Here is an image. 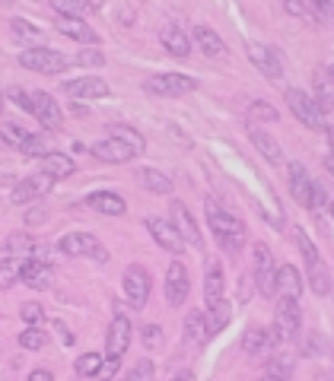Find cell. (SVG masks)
<instances>
[{"label": "cell", "mask_w": 334, "mask_h": 381, "mask_svg": "<svg viewBox=\"0 0 334 381\" xmlns=\"http://www.w3.org/2000/svg\"><path fill=\"white\" fill-rule=\"evenodd\" d=\"M144 90L150 96H185V92L198 90V80L185 74H160V76H150L144 83Z\"/></svg>", "instance_id": "8992f818"}, {"label": "cell", "mask_w": 334, "mask_h": 381, "mask_svg": "<svg viewBox=\"0 0 334 381\" xmlns=\"http://www.w3.org/2000/svg\"><path fill=\"white\" fill-rule=\"evenodd\" d=\"M325 165H328V172H331V175H334V150H331V156H328V159H325Z\"/></svg>", "instance_id": "9f6ffc18"}, {"label": "cell", "mask_w": 334, "mask_h": 381, "mask_svg": "<svg viewBox=\"0 0 334 381\" xmlns=\"http://www.w3.org/2000/svg\"><path fill=\"white\" fill-rule=\"evenodd\" d=\"M140 340H144L147 350H160V344H162V330L156 328V324H144V330H140Z\"/></svg>", "instance_id": "ee69618b"}, {"label": "cell", "mask_w": 334, "mask_h": 381, "mask_svg": "<svg viewBox=\"0 0 334 381\" xmlns=\"http://www.w3.org/2000/svg\"><path fill=\"white\" fill-rule=\"evenodd\" d=\"M86 7H96V10H99V7H102V0H86Z\"/></svg>", "instance_id": "680465c9"}, {"label": "cell", "mask_w": 334, "mask_h": 381, "mask_svg": "<svg viewBox=\"0 0 334 381\" xmlns=\"http://www.w3.org/2000/svg\"><path fill=\"white\" fill-rule=\"evenodd\" d=\"M76 375L80 378H96L99 375V369H102V356L99 353H83V356L76 359Z\"/></svg>", "instance_id": "d590c367"}, {"label": "cell", "mask_w": 334, "mask_h": 381, "mask_svg": "<svg viewBox=\"0 0 334 381\" xmlns=\"http://www.w3.org/2000/svg\"><path fill=\"white\" fill-rule=\"evenodd\" d=\"M251 143H255V150H258L261 156L267 159V162H274V165H281V162H283L281 143L274 140L271 134H265V130H258V127H251Z\"/></svg>", "instance_id": "83f0119b"}, {"label": "cell", "mask_w": 334, "mask_h": 381, "mask_svg": "<svg viewBox=\"0 0 334 381\" xmlns=\"http://www.w3.org/2000/svg\"><path fill=\"white\" fill-rule=\"evenodd\" d=\"M328 80L334 83V64H328Z\"/></svg>", "instance_id": "91938a15"}, {"label": "cell", "mask_w": 334, "mask_h": 381, "mask_svg": "<svg viewBox=\"0 0 334 381\" xmlns=\"http://www.w3.org/2000/svg\"><path fill=\"white\" fill-rule=\"evenodd\" d=\"M274 273H277V264H274L271 248L255 245V283H258L261 296H274Z\"/></svg>", "instance_id": "9a60e30c"}, {"label": "cell", "mask_w": 334, "mask_h": 381, "mask_svg": "<svg viewBox=\"0 0 334 381\" xmlns=\"http://www.w3.org/2000/svg\"><path fill=\"white\" fill-rule=\"evenodd\" d=\"M29 381H54V375L48 369H35V372H29Z\"/></svg>", "instance_id": "f5cc1de1"}, {"label": "cell", "mask_w": 334, "mask_h": 381, "mask_svg": "<svg viewBox=\"0 0 334 381\" xmlns=\"http://www.w3.org/2000/svg\"><path fill=\"white\" fill-rule=\"evenodd\" d=\"M70 99H106L108 92V83L102 76H80V80H67L64 83V90Z\"/></svg>", "instance_id": "e0dca14e"}, {"label": "cell", "mask_w": 334, "mask_h": 381, "mask_svg": "<svg viewBox=\"0 0 334 381\" xmlns=\"http://www.w3.org/2000/svg\"><path fill=\"white\" fill-rule=\"evenodd\" d=\"M90 153L99 162H112V165H122V162H131V159L137 156V150L131 146V143H124L122 137H112L108 134L106 140H99V143H92L90 146Z\"/></svg>", "instance_id": "9c48e42d"}, {"label": "cell", "mask_w": 334, "mask_h": 381, "mask_svg": "<svg viewBox=\"0 0 334 381\" xmlns=\"http://www.w3.org/2000/svg\"><path fill=\"white\" fill-rule=\"evenodd\" d=\"M144 223H147V229H150V235L160 242L166 251H172V254H182L185 251V239L175 232L172 223H166V219H160V217H147Z\"/></svg>", "instance_id": "ac0fdd59"}, {"label": "cell", "mask_w": 334, "mask_h": 381, "mask_svg": "<svg viewBox=\"0 0 334 381\" xmlns=\"http://www.w3.org/2000/svg\"><path fill=\"white\" fill-rule=\"evenodd\" d=\"M137 178H140V185H144L150 194H172V181L162 172H156V169H140Z\"/></svg>", "instance_id": "1f68e13d"}, {"label": "cell", "mask_w": 334, "mask_h": 381, "mask_svg": "<svg viewBox=\"0 0 334 381\" xmlns=\"http://www.w3.org/2000/svg\"><path fill=\"white\" fill-rule=\"evenodd\" d=\"M45 344H48V334L38 330V324H29V328L19 334V346H23V350H42Z\"/></svg>", "instance_id": "74e56055"}, {"label": "cell", "mask_w": 334, "mask_h": 381, "mask_svg": "<svg viewBox=\"0 0 334 381\" xmlns=\"http://www.w3.org/2000/svg\"><path fill=\"white\" fill-rule=\"evenodd\" d=\"M325 134H328V140H331V150H334V127L325 124Z\"/></svg>", "instance_id": "6f0895ef"}, {"label": "cell", "mask_w": 334, "mask_h": 381, "mask_svg": "<svg viewBox=\"0 0 334 381\" xmlns=\"http://www.w3.org/2000/svg\"><path fill=\"white\" fill-rule=\"evenodd\" d=\"M51 185H54V178L48 172H42L38 169L35 175H29V178H23L19 185L13 187V203H32V201H38V197H45L48 191H51Z\"/></svg>", "instance_id": "4fadbf2b"}, {"label": "cell", "mask_w": 334, "mask_h": 381, "mask_svg": "<svg viewBox=\"0 0 334 381\" xmlns=\"http://www.w3.org/2000/svg\"><path fill=\"white\" fill-rule=\"evenodd\" d=\"M26 112H29L32 118H38V124L45 127V130H58V127L64 124L61 108H58V102H54L48 92H29V99H26Z\"/></svg>", "instance_id": "52a82bcc"}, {"label": "cell", "mask_w": 334, "mask_h": 381, "mask_svg": "<svg viewBox=\"0 0 334 381\" xmlns=\"http://www.w3.org/2000/svg\"><path fill=\"white\" fill-rule=\"evenodd\" d=\"M274 292H277L281 299L299 302V296H303V277H299V270L293 267V264L277 267V273H274Z\"/></svg>", "instance_id": "d6986e66"}, {"label": "cell", "mask_w": 334, "mask_h": 381, "mask_svg": "<svg viewBox=\"0 0 334 381\" xmlns=\"http://www.w3.org/2000/svg\"><path fill=\"white\" fill-rule=\"evenodd\" d=\"M19 153H26V156H42V153H48V150H45V140H42V137L26 134V140L19 143Z\"/></svg>", "instance_id": "f6af8a7d"}, {"label": "cell", "mask_w": 334, "mask_h": 381, "mask_svg": "<svg viewBox=\"0 0 334 381\" xmlns=\"http://www.w3.org/2000/svg\"><path fill=\"white\" fill-rule=\"evenodd\" d=\"M182 337L191 346H204L207 340H210V328H207L204 312H188V318H185V324H182Z\"/></svg>", "instance_id": "603a6c76"}, {"label": "cell", "mask_w": 334, "mask_h": 381, "mask_svg": "<svg viewBox=\"0 0 334 381\" xmlns=\"http://www.w3.org/2000/svg\"><path fill=\"white\" fill-rule=\"evenodd\" d=\"M106 346H108V356H115V359H122L124 350L131 346V321L124 318V314H115V318H112Z\"/></svg>", "instance_id": "44dd1931"}, {"label": "cell", "mask_w": 334, "mask_h": 381, "mask_svg": "<svg viewBox=\"0 0 334 381\" xmlns=\"http://www.w3.org/2000/svg\"><path fill=\"white\" fill-rule=\"evenodd\" d=\"M108 134H112V137H122L124 143H131V146L137 150V156L147 150L144 134H140V130H134V127H128V124H112V127H108Z\"/></svg>", "instance_id": "836d02e7"}, {"label": "cell", "mask_w": 334, "mask_h": 381, "mask_svg": "<svg viewBox=\"0 0 334 381\" xmlns=\"http://www.w3.org/2000/svg\"><path fill=\"white\" fill-rule=\"evenodd\" d=\"M118 366H122V359L108 356V362H106V359H102V369H99V375H108V378H115V375H118Z\"/></svg>", "instance_id": "816d5d0a"}, {"label": "cell", "mask_w": 334, "mask_h": 381, "mask_svg": "<svg viewBox=\"0 0 334 381\" xmlns=\"http://www.w3.org/2000/svg\"><path fill=\"white\" fill-rule=\"evenodd\" d=\"M287 175H290V194H293V201H297L299 207L319 210L322 203H325L322 187L309 178V172H306L303 162H290V165H287Z\"/></svg>", "instance_id": "7a4b0ae2"}, {"label": "cell", "mask_w": 334, "mask_h": 381, "mask_svg": "<svg viewBox=\"0 0 334 381\" xmlns=\"http://www.w3.org/2000/svg\"><path fill=\"white\" fill-rule=\"evenodd\" d=\"M19 67L26 70H35V74H45V76H58L67 70V58L61 51H51V48H29V51L19 54Z\"/></svg>", "instance_id": "5b68a950"}, {"label": "cell", "mask_w": 334, "mask_h": 381, "mask_svg": "<svg viewBox=\"0 0 334 381\" xmlns=\"http://www.w3.org/2000/svg\"><path fill=\"white\" fill-rule=\"evenodd\" d=\"M223 299V267L220 261H207L204 267V302L210 305V302Z\"/></svg>", "instance_id": "4316f807"}, {"label": "cell", "mask_w": 334, "mask_h": 381, "mask_svg": "<svg viewBox=\"0 0 334 381\" xmlns=\"http://www.w3.org/2000/svg\"><path fill=\"white\" fill-rule=\"evenodd\" d=\"M86 207H92V210H99V213H106V217H122L124 210V201L115 191H96V194H90L86 197Z\"/></svg>", "instance_id": "484cf974"}, {"label": "cell", "mask_w": 334, "mask_h": 381, "mask_svg": "<svg viewBox=\"0 0 334 381\" xmlns=\"http://www.w3.org/2000/svg\"><path fill=\"white\" fill-rule=\"evenodd\" d=\"M281 344L277 340V334L274 330H265V328H249L242 337V350L249 353V356L261 359V356H271V350Z\"/></svg>", "instance_id": "ffe728a7"}, {"label": "cell", "mask_w": 334, "mask_h": 381, "mask_svg": "<svg viewBox=\"0 0 334 381\" xmlns=\"http://www.w3.org/2000/svg\"><path fill=\"white\" fill-rule=\"evenodd\" d=\"M331 217H334V203H331Z\"/></svg>", "instance_id": "6125c7cd"}, {"label": "cell", "mask_w": 334, "mask_h": 381, "mask_svg": "<svg viewBox=\"0 0 334 381\" xmlns=\"http://www.w3.org/2000/svg\"><path fill=\"white\" fill-rule=\"evenodd\" d=\"M299 321H303V314H299V302L297 299H281L277 302V312H274V334L281 344L293 340L299 334Z\"/></svg>", "instance_id": "ba28073f"}, {"label": "cell", "mask_w": 334, "mask_h": 381, "mask_svg": "<svg viewBox=\"0 0 334 381\" xmlns=\"http://www.w3.org/2000/svg\"><path fill=\"white\" fill-rule=\"evenodd\" d=\"M19 280H23L29 289H48V286L54 283V270L48 261H42V257H32V261L19 264Z\"/></svg>", "instance_id": "2e32d148"}, {"label": "cell", "mask_w": 334, "mask_h": 381, "mask_svg": "<svg viewBox=\"0 0 334 381\" xmlns=\"http://www.w3.org/2000/svg\"><path fill=\"white\" fill-rule=\"evenodd\" d=\"M19 318H23L26 324H42V321H45V312H42L38 302H26V305L19 308Z\"/></svg>", "instance_id": "bcb514c9"}, {"label": "cell", "mask_w": 334, "mask_h": 381, "mask_svg": "<svg viewBox=\"0 0 334 381\" xmlns=\"http://www.w3.org/2000/svg\"><path fill=\"white\" fill-rule=\"evenodd\" d=\"M160 42L172 58H188L191 48H194V42H191V38L185 35V29H178V26H166V29L160 32Z\"/></svg>", "instance_id": "7402d4cb"}, {"label": "cell", "mask_w": 334, "mask_h": 381, "mask_svg": "<svg viewBox=\"0 0 334 381\" xmlns=\"http://www.w3.org/2000/svg\"><path fill=\"white\" fill-rule=\"evenodd\" d=\"M153 375H156L153 362H147V359H144V362H137V366L131 369V372H128V378H131V381H150Z\"/></svg>", "instance_id": "c3c4849f"}, {"label": "cell", "mask_w": 334, "mask_h": 381, "mask_svg": "<svg viewBox=\"0 0 334 381\" xmlns=\"http://www.w3.org/2000/svg\"><path fill=\"white\" fill-rule=\"evenodd\" d=\"M293 366H297V362L290 356H274L265 366V378L267 381H287V378H293Z\"/></svg>", "instance_id": "d6a6232c"}, {"label": "cell", "mask_w": 334, "mask_h": 381, "mask_svg": "<svg viewBox=\"0 0 334 381\" xmlns=\"http://www.w3.org/2000/svg\"><path fill=\"white\" fill-rule=\"evenodd\" d=\"M10 29H13L16 42H26V45H32V42H42V29H38V26H32V23H26V19H19V16L10 23Z\"/></svg>", "instance_id": "e575fe53"}, {"label": "cell", "mask_w": 334, "mask_h": 381, "mask_svg": "<svg viewBox=\"0 0 334 381\" xmlns=\"http://www.w3.org/2000/svg\"><path fill=\"white\" fill-rule=\"evenodd\" d=\"M45 217H48L45 210H32L29 217H26V223H29V226H38V223H45Z\"/></svg>", "instance_id": "db71d44e"}, {"label": "cell", "mask_w": 334, "mask_h": 381, "mask_svg": "<svg viewBox=\"0 0 334 381\" xmlns=\"http://www.w3.org/2000/svg\"><path fill=\"white\" fill-rule=\"evenodd\" d=\"M315 102L322 105V112H331V108H334V90L319 86V92H315Z\"/></svg>", "instance_id": "681fc988"}, {"label": "cell", "mask_w": 334, "mask_h": 381, "mask_svg": "<svg viewBox=\"0 0 334 381\" xmlns=\"http://www.w3.org/2000/svg\"><path fill=\"white\" fill-rule=\"evenodd\" d=\"M76 64H80V67H102V64H106V58H102L96 48H83V51L76 54Z\"/></svg>", "instance_id": "7dc6e473"}, {"label": "cell", "mask_w": 334, "mask_h": 381, "mask_svg": "<svg viewBox=\"0 0 334 381\" xmlns=\"http://www.w3.org/2000/svg\"><path fill=\"white\" fill-rule=\"evenodd\" d=\"M0 108H3V92H0Z\"/></svg>", "instance_id": "94428289"}, {"label": "cell", "mask_w": 334, "mask_h": 381, "mask_svg": "<svg viewBox=\"0 0 334 381\" xmlns=\"http://www.w3.org/2000/svg\"><path fill=\"white\" fill-rule=\"evenodd\" d=\"M19 283V264L16 261H0V289H13Z\"/></svg>", "instance_id": "ab89813d"}, {"label": "cell", "mask_w": 334, "mask_h": 381, "mask_svg": "<svg viewBox=\"0 0 334 381\" xmlns=\"http://www.w3.org/2000/svg\"><path fill=\"white\" fill-rule=\"evenodd\" d=\"M306 270H309V286H312V292L315 296H331V273H328V267H325V261H312V264H306Z\"/></svg>", "instance_id": "4dcf8cb0"}, {"label": "cell", "mask_w": 334, "mask_h": 381, "mask_svg": "<svg viewBox=\"0 0 334 381\" xmlns=\"http://www.w3.org/2000/svg\"><path fill=\"white\" fill-rule=\"evenodd\" d=\"M0 140H7V146H16V150H19V143L26 140V130L23 127H16V124H3L0 127Z\"/></svg>", "instance_id": "7bdbcfd3"}, {"label": "cell", "mask_w": 334, "mask_h": 381, "mask_svg": "<svg viewBox=\"0 0 334 381\" xmlns=\"http://www.w3.org/2000/svg\"><path fill=\"white\" fill-rule=\"evenodd\" d=\"M58 32H64V35L74 38V42H83V45H96V42H99V35H96L80 16H61V19H58Z\"/></svg>", "instance_id": "cb8c5ba5"}, {"label": "cell", "mask_w": 334, "mask_h": 381, "mask_svg": "<svg viewBox=\"0 0 334 381\" xmlns=\"http://www.w3.org/2000/svg\"><path fill=\"white\" fill-rule=\"evenodd\" d=\"M194 45L201 48V51L207 54V58H213V60H220V58H226V42H223L220 35H217V32L213 29H207V26H198V29H194Z\"/></svg>", "instance_id": "d4e9b609"}, {"label": "cell", "mask_w": 334, "mask_h": 381, "mask_svg": "<svg viewBox=\"0 0 334 381\" xmlns=\"http://www.w3.org/2000/svg\"><path fill=\"white\" fill-rule=\"evenodd\" d=\"M283 96H287V105H290V112H293V118H299V124L312 127V130H325V112H322V105L315 102L312 92L293 86V90H287Z\"/></svg>", "instance_id": "3957f363"}, {"label": "cell", "mask_w": 334, "mask_h": 381, "mask_svg": "<svg viewBox=\"0 0 334 381\" xmlns=\"http://www.w3.org/2000/svg\"><path fill=\"white\" fill-rule=\"evenodd\" d=\"M249 118H251V121H265V124H271V121H277L281 115H277V108H274L271 102H251Z\"/></svg>", "instance_id": "60d3db41"}, {"label": "cell", "mask_w": 334, "mask_h": 381, "mask_svg": "<svg viewBox=\"0 0 334 381\" xmlns=\"http://www.w3.org/2000/svg\"><path fill=\"white\" fill-rule=\"evenodd\" d=\"M172 226H175V232L185 239V245H191V248H204V239H201V229H198V223H194V217H191V210L185 207L182 201H172Z\"/></svg>", "instance_id": "5bb4252c"}, {"label": "cell", "mask_w": 334, "mask_h": 381, "mask_svg": "<svg viewBox=\"0 0 334 381\" xmlns=\"http://www.w3.org/2000/svg\"><path fill=\"white\" fill-rule=\"evenodd\" d=\"M188 289H191V280H188V267L182 261H172L166 267V299L172 308L185 305L188 299Z\"/></svg>", "instance_id": "7c38bea8"}, {"label": "cell", "mask_w": 334, "mask_h": 381, "mask_svg": "<svg viewBox=\"0 0 334 381\" xmlns=\"http://www.w3.org/2000/svg\"><path fill=\"white\" fill-rule=\"evenodd\" d=\"M32 248H35V242H32V235H26V232H13V235H7V242H3V251L7 254H32Z\"/></svg>", "instance_id": "8d00e7d4"}, {"label": "cell", "mask_w": 334, "mask_h": 381, "mask_svg": "<svg viewBox=\"0 0 334 381\" xmlns=\"http://www.w3.org/2000/svg\"><path fill=\"white\" fill-rule=\"evenodd\" d=\"M204 217H207V226H210V235L217 239V245L223 248L226 254H239L245 248V226L242 219H235L233 213L220 207V203L207 197L204 201Z\"/></svg>", "instance_id": "6da1fadb"}, {"label": "cell", "mask_w": 334, "mask_h": 381, "mask_svg": "<svg viewBox=\"0 0 334 381\" xmlns=\"http://www.w3.org/2000/svg\"><path fill=\"white\" fill-rule=\"evenodd\" d=\"M42 172H48L54 181L70 178L74 175V159L64 156V153H42Z\"/></svg>", "instance_id": "f1b7e54d"}, {"label": "cell", "mask_w": 334, "mask_h": 381, "mask_svg": "<svg viewBox=\"0 0 334 381\" xmlns=\"http://www.w3.org/2000/svg\"><path fill=\"white\" fill-rule=\"evenodd\" d=\"M124 296H128V302L137 312L147 305V299H150V273H147L144 267L131 264V267L124 270Z\"/></svg>", "instance_id": "8fae6325"}, {"label": "cell", "mask_w": 334, "mask_h": 381, "mask_svg": "<svg viewBox=\"0 0 334 381\" xmlns=\"http://www.w3.org/2000/svg\"><path fill=\"white\" fill-rule=\"evenodd\" d=\"M58 251L67 254V257H92V261H99V264L108 261L106 245L96 235H90V232H67V235H61Z\"/></svg>", "instance_id": "277c9868"}, {"label": "cell", "mask_w": 334, "mask_h": 381, "mask_svg": "<svg viewBox=\"0 0 334 381\" xmlns=\"http://www.w3.org/2000/svg\"><path fill=\"white\" fill-rule=\"evenodd\" d=\"M245 54H249V60L267 76V80H281L283 76V58L274 51V48L258 45V42H249V45H245Z\"/></svg>", "instance_id": "30bf717a"}, {"label": "cell", "mask_w": 334, "mask_h": 381, "mask_svg": "<svg viewBox=\"0 0 334 381\" xmlns=\"http://www.w3.org/2000/svg\"><path fill=\"white\" fill-rule=\"evenodd\" d=\"M51 7L61 16H80L83 19L86 13V0H51Z\"/></svg>", "instance_id": "b9f144b4"}, {"label": "cell", "mask_w": 334, "mask_h": 381, "mask_svg": "<svg viewBox=\"0 0 334 381\" xmlns=\"http://www.w3.org/2000/svg\"><path fill=\"white\" fill-rule=\"evenodd\" d=\"M293 239H297V248H299V251H303L306 264H312V261H319V257H322V254H319V248L312 245V239H309V235H306V229H299V226H297V229H293Z\"/></svg>", "instance_id": "f35d334b"}, {"label": "cell", "mask_w": 334, "mask_h": 381, "mask_svg": "<svg viewBox=\"0 0 334 381\" xmlns=\"http://www.w3.org/2000/svg\"><path fill=\"white\" fill-rule=\"evenodd\" d=\"M283 10H287V13H293V16H299V19H309V10H306L303 0H287V3H283Z\"/></svg>", "instance_id": "f907efd6"}, {"label": "cell", "mask_w": 334, "mask_h": 381, "mask_svg": "<svg viewBox=\"0 0 334 381\" xmlns=\"http://www.w3.org/2000/svg\"><path fill=\"white\" fill-rule=\"evenodd\" d=\"M229 314H233V308H229L226 299H217V302H210V305H207L204 318H207V328H210V337H217L220 330H226Z\"/></svg>", "instance_id": "f546056e"}, {"label": "cell", "mask_w": 334, "mask_h": 381, "mask_svg": "<svg viewBox=\"0 0 334 381\" xmlns=\"http://www.w3.org/2000/svg\"><path fill=\"white\" fill-rule=\"evenodd\" d=\"M312 7L319 10V13H328V10H331V0H312Z\"/></svg>", "instance_id": "11a10c76"}]
</instances>
